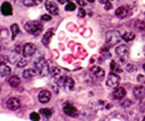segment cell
I'll return each instance as SVG.
<instances>
[{
  "mask_svg": "<svg viewBox=\"0 0 145 121\" xmlns=\"http://www.w3.org/2000/svg\"><path fill=\"white\" fill-rule=\"evenodd\" d=\"M55 83L60 88H64L66 90H72L75 87L74 79L68 77H58V79H55Z\"/></svg>",
  "mask_w": 145,
  "mask_h": 121,
  "instance_id": "obj_1",
  "label": "cell"
},
{
  "mask_svg": "<svg viewBox=\"0 0 145 121\" xmlns=\"http://www.w3.org/2000/svg\"><path fill=\"white\" fill-rule=\"evenodd\" d=\"M34 67H35V70L37 71L38 73V75H41V77H44L48 74L49 72V67L47 65V62L44 58H39V59H36L34 62Z\"/></svg>",
  "mask_w": 145,
  "mask_h": 121,
  "instance_id": "obj_2",
  "label": "cell"
},
{
  "mask_svg": "<svg viewBox=\"0 0 145 121\" xmlns=\"http://www.w3.org/2000/svg\"><path fill=\"white\" fill-rule=\"evenodd\" d=\"M25 30L31 35L37 36L39 35L43 30V25L41 22L38 21H29L25 24Z\"/></svg>",
  "mask_w": 145,
  "mask_h": 121,
  "instance_id": "obj_3",
  "label": "cell"
},
{
  "mask_svg": "<svg viewBox=\"0 0 145 121\" xmlns=\"http://www.w3.org/2000/svg\"><path fill=\"white\" fill-rule=\"evenodd\" d=\"M121 40L120 33L116 30H111L108 31L105 35V41L108 46H114V45L118 44Z\"/></svg>",
  "mask_w": 145,
  "mask_h": 121,
  "instance_id": "obj_4",
  "label": "cell"
},
{
  "mask_svg": "<svg viewBox=\"0 0 145 121\" xmlns=\"http://www.w3.org/2000/svg\"><path fill=\"white\" fill-rule=\"evenodd\" d=\"M115 53H116L117 58H118V60H120L121 63H125L128 60L129 50L125 45H120V46L117 47L116 50H115Z\"/></svg>",
  "mask_w": 145,
  "mask_h": 121,
  "instance_id": "obj_5",
  "label": "cell"
},
{
  "mask_svg": "<svg viewBox=\"0 0 145 121\" xmlns=\"http://www.w3.org/2000/svg\"><path fill=\"white\" fill-rule=\"evenodd\" d=\"M105 71L101 69V67H93V69L91 70V77L93 81H101L103 79H105Z\"/></svg>",
  "mask_w": 145,
  "mask_h": 121,
  "instance_id": "obj_6",
  "label": "cell"
},
{
  "mask_svg": "<svg viewBox=\"0 0 145 121\" xmlns=\"http://www.w3.org/2000/svg\"><path fill=\"white\" fill-rule=\"evenodd\" d=\"M63 111L65 112V114H67L68 116L71 117H77L78 114H79L77 108L70 102L64 103V105H63Z\"/></svg>",
  "mask_w": 145,
  "mask_h": 121,
  "instance_id": "obj_7",
  "label": "cell"
},
{
  "mask_svg": "<svg viewBox=\"0 0 145 121\" xmlns=\"http://www.w3.org/2000/svg\"><path fill=\"white\" fill-rule=\"evenodd\" d=\"M120 83V77L116 75V74H109L108 77L106 81V85L108 87H117Z\"/></svg>",
  "mask_w": 145,
  "mask_h": 121,
  "instance_id": "obj_8",
  "label": "cell"
},
{
  "mask_svg": "<svg viewBox=\"0 0 145 121\" xmlns=\"http://www.w3.org/2000/svg\"><path fill=\"white\" fill-rule=\"evenodd\" d=\"M36 46L32 43H27L23 48V55L24 57H31L36 53Z\"/></svg>",
  "mask_w": 145,
  "mask_h": 121,
  "instance_id": "obj_9",
  "label": "cell"
},
{
  "mask_svg": "<svg viewBox=\"0 0 145 121\" xmlns=\"http://www.w3.org/2000/svg\"><path fill=\"white\" fill-rule=\"evenodd\" d=\"M45 6H46V9L48 10V12L50 13V14H53V15H55V16L59 14V8L56 3L51 2V1H46V2H45Z\"/></svg>",
  "mask_w": 145,
  "mask_h": 121,
  "instance_id": "obj_10",
  "label": "cell"
},
{
  "mask_svg": "<svg viewBox=\"0 0 145 121\" xmlns=\"http://www.w3.org/2000/svg\"><path fill=\"white\" fill-rule=\"evenodd\" d=\"M6 105L9 109L11 110H17V109L20 107L21 103L20 100L18 98H15V97H12V98H9L6 102Z\"/></svg>",
  "mask_w": 145,
  "mask_h": 121,
  "instance_id": "obj_11",
  "label": "cell"
},
{
  "mask_svg": "<svg viewBox=\"0 0 145 121\" xmlns=\"http://www.w3.org/2000/svg\"><path fill=\"white\" fill-rule=\"evenodd\" d=\"M133 94L137 99H142L145 96V87L142 85H138L135 87L133 89Z\"/></svg>",
  "mask_w": 145,
  "mask_h": 121,
  "instance_id": "obj_12",
  "label": "cell"
},
{
  "mask_svg": "<svg viewBox=\"0 0 145 121\" xmlns=\"http://www.w3.org/2000/svg\"><path fill=\"white\" fill-rule=\"evenodd\" d=\"M51 99V92L49 90H42L39 93V101L41 103H47Z\"/></svg>",
  "mask_w": 145,
  "mask_h": 121,
  "instance_id": "obj_13",
  "label": "cell"
},
{
  "mask_svg": "<svg viewBox=\"0 0 145 121\" xmlns=\"http://www.w3.org/2000/svg\"><path fill=\"white\" fill-rule=\"evenodd\" d=\"M126 95V90L123 87H116L112 93V96L114 99H122Z\"/></svg>",
  "mask_w": 145,
  "mask_h": 121,
  "instance_id": "obj_14",
  "label": "cell"
},
{
  "mask_svg": "<svg viewBox=\"0 0 145 121\" xmlns=\"http://www.w3.org/2000/svg\"><path fill=\"white\" fill-rule=\"evenodd\" d=\"M1 12L5 16H9L12 14V6L9 2H4L1 6Z\"/></svg>",
  "mask_w": 145,
  "mask_h": 121,
  "instance_id": "obj_15",
  "label": "cell"
},
{
  "mask_svg": "<svg viewBox=\"0 0 145 121\" xmlns=\"http://www.w3.org/2000/svg\"><path fill=\"white\" fill-rule=\"evenodd\" d=\"M53 35H54V31H53V29H49L48 31H47L46 33H45L44 37H43L42 39V43L44 46H48L49 43H50L51 41V38L53 37Z\"/></svg>",
  "mask_w": 145,
  "mask_h": 121,
  "instance_id": "obj_16",
  "label": "cell"
},
{
  "mask_svg": "<svg viewBox=\"0 0 145 121\" xmlns=\"http://www.w3.org/2000/svg\"><path fill=\"white\" fill-rule=\"evenodd\" d=\"M36 75H38V73H37V71L35 69L26 70V71H24V73H23V77L26 79H31L36 77Z\"/></svg>",
  "mask_w": 145,
  "mask_h": 121,
  "instance_id": "obj_17",
  "label": "cell"
},
{
  "mask_svg": "<svg viewBox=\"0 0 145 121\" xmlns=\"http://www.w3.org/2000/svg\"><path fill=\"white\" fill-rule=\"evenodd\" d=\"M11 73V69L8 67L7 65H5V64H1V66H0V75H1V77H7V75H9Z\"/></svg>",
  "mask_w": 145,
  "mask_h": 121,
  "instance_id": "obj_18",
  "label": "cell"
},
{
  "mask_svg": "<svg viewBox=\"0 0 145 121\" xmlns=\"http://www.w3.org/2000/svg\"><path fill=\"white\" fill-rule=\"evenodd\" d=\"M127 14H128V11H127V9L125 7H119L115 11V15L120 19L125 18L127 16Z\"/></svg>",
  "mask_w": 145,
  "mask_h": 121,
  "instance_id": "obj_19",
  "label": "cell"
},
{
  "mask_svg": "<svg viewBox=\"0 0 145 121\" xmlns=\"http://www.w3.org/2000/svg\"><path fill=\"white\" fill-rule=\"evenodd\" d=\"M21 83V79L17 75H13L9 79V85L12 87H17Z\"/></svg>",
  "mask_w": 145,
  "mask_h": 121,
  "instance_id": "obj_20",
  "label": "cell"
},
{
  "mask_svg": "<svg viewBox=\"0 0 145 121\" xmlns=\"http://www.w3.org/2000/svg\"><path fill=\"white\" fill-rule=\"evenodd\" d=\"M110 70L112 72H114V73H121V72H122L121 67L116 63V62H114V60H112V62L110 63Z\"/></svg>",
  "mask_w": 145,
  "mask_h": 121,
  "instance_id": "obj_21",
  "label": "cell"
},
{
  "mask_svg": "<svg viewBox=\"0 0 145 121\" xmlns=\"http://www.w3.org/2000/svg\"><path fill=\"white\" fill-rule=\"evenodd\" d=\"M41 0H24L23 1V4L27 7H31V6H36V5L40 4Z\"/></svg>",
  "mask_w": 145,
  "mask_h": 121,
  "instance_id": "obj_22",
  "label": "cell"
},
{
  "mask_svg": "<svg viewBox=\"0 0 145 121\" xmlns=\"http://www.w3.org/2000/svg\"><path fill=\"white\" fill-rule=\"evenodd\" d=\"M134 38H135V34L132 32H126L122 36V39L125 41V42H130V41H132Z\"/></svg>",
  "mask_w": 145,
  "mask_h": 121,
  "instance_id": "obj_23",
  "label": "cell"
},
{
  "mask_svg": "<svg viewBox=\"0 0 145 121\" xmlns=\"http://www.w3.org/2000/svg\"><path fill=\"white\" fill-rule=\"evenodd\" d=\"M11 32H12V40H14L15 37L19 34L20 30H19V26L17 24H12L11 25Z\"/></svg>",
  "mask_w": 145,
  "mask_h": 121,
  "instance_id": "obj_24",
  "label": "cell"
},
{
  "mask_svg": "<svg viewBox=\"0 0 145 121\" xmlns=\"http://www.w3.org/2000/svg\"><path fill=\"white\" fill-rule=\"evenodd\" d=\"M40 113L41 114H43L45 117H51V115L53 114V111H52V109H50V108H41L40 109Z\"/></svg>",
  "mask_w": 145,
  "mask_h": 121,
  "instance_id": "obj_25",
  "label": "cell"
},
{
  "mask_svg": "<svg viewBox=\"0 0 145 121\" xmlns=\"http://www.w3.org/2000/svg\"><path fill=\"white\" fill-rule=\"evenodd\" d=\"M135 29L137 31H143L145 29V22H143V21H137L135 23Z\"/></svg>",
  "mask_w": 145,
  "mask_h": 121,
  "instance_id": "obj_26",
  "label": "cell"
},
{
  "mask_svg": "<svg viewBox=\"0 0 145 121\" xmlns=\"http://www.w3.org/2000/svg\"><path fill=\"white\" fill-rule=\"evenodd\" d=\"M66 11H74L76 9V4L75 3H72V2H68L65 7Z\"/></svg>",
  "mask_w": 145,
  "mask_h": 121,
  "instance_id": "obj_27",
  "label": "cell"
},
{
  "mask_svg": "<svg viewBox=\"0 0 145 121\" xmlns=\"http://www.w3.org/2000/svg\"><path fill=\"white\" fill-rule=\"evenodd\" d=\"M61 74V70L59 69V68H54V69L51 70V75H52V77H58V75H60Z\"/></svg>",
  "mask_w": 145,
  "mask_h": 121,
  "instance_id": "obj_28",
  "label": "cell"
},
{
  "mask_svg": "<svg viewBox=\"0 0 145 121\" xmlns=\"http://www.w3.org/2000/svg\"><path fill=\"white\" fill-rule=\"evenodd\" d=\"M126 71L128 73H134L136 71V67L134 65H132V64H129V65L126 66Z\"/></svg>",
  "mask_w": 145,
  "mask_h": 121,
  "instance_id": "obj_29",
  "label": "cell"
},
{
  "mask_svg": "<svg viewBox=\"0 0 145 121\" xmlns=\"http://www.w3.org/2000/svg\"><path fill=\"white\" fill-rule=\"evenodd\" d=\"M28 65V62H27L26 60H20L18 62V64H17V67L18 68H23L25 67V66Z\"/></svg>",
  "mask_w": 145,
  "mask_h": 121,
  "instance_id": "obj_30",
  "label": "cell"
},
{
  "mask_svg": "<svg viewBox=\"0 0 145 121\" xmlns=\"http://www.w3.org/2000/svg\"><path fill=\"white\" fill-rule=\"evenodd\" d=\"M30 118L32 119V120H40V116H39V114L37 112H32V113H31Z\"/></svg>",
  "mask_w": 145,
  "mask_h": 121,
  "instance_id": "obj_31",
  "label": "cell"
},
{
  "mask_svg": "<svg viewBox=\"0 0 145 121\" xmlns=\"http://www.w3.org/2000/svg\"><path fill=\"white\" fill-rule=\"evenodd\" d=\"M129 105H131V101L129 100V99L124 100V102H121V106L122 107H127V106H129Z\"/></svg>",
  "mask_w": 145,
  "mask_h": 121,
  "instance_id": "obj_32",
  "label": "cell"
},
{
  "mask_svg": "<svg viewBox=\"0 0 145 121\" xmlns=\"http://www.w3.org/2000/svg\"><path fill=\"white\" fill-rule=\"evenodd\" d=\"M86 16V11L84 8L79 9V17H85Z\"/></svg>",
  "mask_w": 145,
  "mask_h": 121,
  "instance_id": "obj_33",
  "label": "cell"
},
{
  "mask_svg": "<svg viewBox=\"0 0 145 121\" xmlns=\"http://www.w3.org/2000/svg\"><path fill=\"white\" fill-rule=\"evenodd\" d=\"M112 8V4L110 2H106L105 3V10H110Z\"/></svg>",
  "mask_w": 145,
  "mask_h": 121,
  "instance_id": "obj_34",
  "label": "cell"
},
{
  "mask_svg": "<svg viewBox=\"0 0 145 121\" xmlns=\"http://www.w3.org/2000/svg\"><path fill=\"white\" fill-rule=\"evenodd\" d=\"M41 19H42L43 21H50L51 19V16H49V15H43L42 17H41Z\"/></svg>",
  "mask_w": 145,
  "mask_h": 121,
  "instance_id": "obj_35",
  "label": "cell"
},
{
  "mask_svg": "<svg viewBox=\"0 0 145 121\" xmlns=\"http://www.w3.org/2000/svg\"><path fill=\"white\" fill-rule=\"evenodd\" d=\"M78 3H79L81 6H86V2L83 0H78Z\"/></svg>",
  "mask_w": 145,
  "mask_h": 121,
  "instance_id": "obj_36",
  "label": "cell"
},
{
  "mask_svg": "<svg viewBox=\"0 0 145 121\" xmlns=\"http://www.w3.org/2000/svg\"><path fill=\"white\" fill-rule=\"evenodd\" d=\"M59 2H60L61 4H65V3L70 2V0H59Z\"/></svg>",
  "mask_w": 145,
  "mask_h": 121,
  "instance_id": "obj_37",
  "label": "cell"
},
{
  "mask_svg": "<svg viewBox=\"0 0 145 121\" xmlns=\"http://www.w3.org/2000/svg\"><path fill=\"white\" fill-rule=\"evenodd\" d=\"M111 1H112V0H99V2L101 3H106V2H111Z\"/></svg>",
  "mask_w": 145,
  "mask_h": 121,
  "instance_id": "obj_38",
  "label": "cell"
},
{
  "mask_svg": "<svg viewBox=\"0 0 145 121\" xmlns=\"http://www.w3.org/2000/svg\"><path fill=\"white\" fill-rule=\"evenodd\" d=\"M88 1H89V2H93L95 0H88Z\"/></svg>",
  "mask_w": 145,
  "mask_h": 121,
  "instance_id": "obj_39",
  "label": "cell"
},
{
  "mask_svg": "<svg viewBox=\"0 0 145 121\" xmlns=\"http://www.w3.org/2000/svg\"><path fill=\"white\" fill-rule=\"evenodd\" d=\"M143 69H144V71H145V64H144V66H143Z\"/></svg>",
  "mask_w": 145,
  "mask_h": 121,
  "instance_id": "obj_40",
  "label": "cell"
},
{
  "mask_svg": "<svg viewBox=\"0 0 145 121\" xmlns=\"http://www.w3.org/2000/svg\"><path fill=\"white\" fill-rule=\"evenodd\" d=\"M143 121H145V117H144V118H143Z\"/></svg>",
  "mask_w": 145,
  "mask_h": 121,
  "instance_id": "obj_41",
  "label": "cell"
}]
</instances>
